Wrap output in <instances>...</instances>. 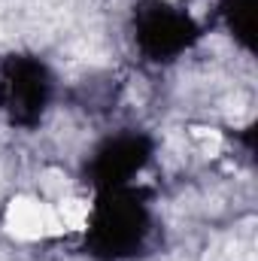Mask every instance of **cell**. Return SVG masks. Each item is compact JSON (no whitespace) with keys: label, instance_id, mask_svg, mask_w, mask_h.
<instances>
[{"label":"cell","instance_id":"obj_1","mask_svg":"<svg viewBox=\"0 0 258 261\" xmlns=\"http://www.w3.org/2000/svg\"><path fill=\"white\" fill-rule=\"evenodd\" d=\"M6 231L18 240H43L61 234V222L55 206L40 203L37 197H15L6 210Z\"/></svg>","mask_w":258,"mask_h":261},{"label":"cell","instance_id":"obj_2","mask_svg":"<svg viewBox=\"0 0 258 261\" xmlns=\"http://www.w3.org/2000/svg\"><path fill=\"white\" fill-rule=\"evenodd\" d=\"M55 213H58V222H61L64 231H79L88 222V203L76 200V197H61V203L55 206Z\"/></svg>","mask_w":258,"mask_h":261}]
</instances>
